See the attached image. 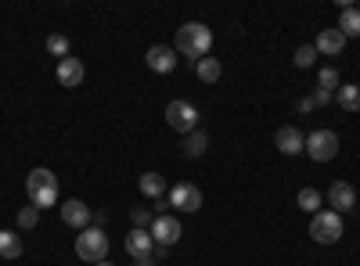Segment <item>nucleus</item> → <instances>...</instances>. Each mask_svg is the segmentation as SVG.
<instances>
[{"instance_id":"nucleus-26","label":"nucleus","mask_w":360,"mask_h":266,"mask_svg":"<svg viewBox=\"0 0 360 266\" xmlns=\"http://www.w3.org/2000/svg\"><path fill=\"white\" fill-rule=\"evenodd\" d=\"M295 69H310L314 62H317V51H314V44H303V47H295Z\"/></svg>"},{"instance_id":"nucleus-31","label":"nucleus","mask_w":360,"mask_h":266,"mask_svg":"<svg viewBox=\"0 0 360 266\" xmlns=\"http://www.w3.org/2000/svg\"><path fill=\"white\" fill-rule=\"evenodd\" d=\"M134 266H155V259H152V255H144V259H134Z\"/></svg>"},{"instance_id":"nucleus-3","label":"nucleus","mask_w":360,"mask_h":266,"mask_svg":"<svg viewBox=\"0 0 360 266\" xmlns=\"http://www.w3.org/2000/svg\"><path fill=\"white\" fill-rule=\"evenodd\" d=\"M166 123H169V130H176L180 137H188L191 130H198L202 112H198L191 101H184V98H173V101L166 105Z\"/></svg>"},{"instance_id":"nucleus-22","label":"nucleus","mask_w":360,"mask_h":266,"mask_svg":"<svg viewBox=\"0 0 360 266\" xmlns=\"http://www.w3.org/2000/svg\"><path fill=\"white\" fill-rule=\"evenodd\" d=\"M0 255L4 259H18L22 255V238L15 230H0Z\"/></svg>"},{"instance_id":"nucleus-21","label":"nucleus","mask_w":360,"mask_h":266,"mask_svg":"<svg viewBox=\"0 0 360 266\" xmlns=\"http://www.w3.org/2000/svg\"><path fill=\"white\" fill-rule=\"evenodd\" d=\"M195 72L202 83H217L224 76V65H220V58H202V62H195Z\"/></svg>"},{"instance_id":"nucleus-18","label":"nucleus","mask_w":360,"mask_h":266,"mask_svg":"<svg viewBox=\"0 0 360 266\" xmlns=\"http://www.w3.org/2000/svg\"><path fill=\"white\" fill-rule=\"evenodd\" d=\"M335 101H339V108L342 112H360V86L356 83H346V86H339V91H335Z\"/></svg>"},{"instance_id":"nucleus-2","label":"nucleus","mask_w":360,"mask_h":266,"mask_svg":"<svg viewBox=\"0 0 360 266\" xmlns=\"http://www.w3.org/2000/svg\"><path fill=\"white\" fill-rule=\"evenodd\" d=\"M213 51V29L202 22H184L176 29V54L191 58V62H202Z\"/></svg>"},{"instance_id":"nucleus-27","label":"nucleus","mask_w":360,"mask_h":266,"mask_svg":"<svg viewBox=\"0 0 360 266\" xmlns=\"http://www.w3.org/2000/svg\"><path fill=\"white\" fill-rule=\"evenodd\" d=\"M152 220H155V216L148 213V209H134V227H144V230H148V227H152Z\"/></svg>"},{"instance_id":"nucleus-29","label":"nucleus","mask_w":360,"mask_h":266,"mask_svg":"<svg viewBox=\"0 0 360 266\" xmlns=\"http://www.w3.org/2000/svg\"><path fill=\"white\" fill-rule=\"evenodd\" d=\"M166 213H169V201H166V198L152 201V216H166Z\"/></svg>"},{"instance_id":"nucleus-24","label":"nucleus","mask_w":360,"mask_h":266,"mask_svg":"<svg viewBox=\"0 0 360 266\" xmlns=\"http://www.w3.org/2000/svg\"><path fill=\"white\" fill-rule=\"evenodd\" d=\"M37 223H40V209L37 205H22L18 209V227L22 230H37Z\"/></svg>"},{"instance_id":"nucleus-32","label":"nucleus","mask_w":360,"mask_h":266,"mask_svg":"<svg viewBox=\"0 0 360 266\" xmlns=\"http://www.w3.org/2000/svg\"><path fill=\"white\" fill-rule=\"evenodd\" d=\"M94 266H115V262H108V259H101V262H94Z\"/></svg>"},{"instance_id":"nucleus-17","label":"nucleus","mask_w":360,"mask_h":266,"mask_svg":"<svg viewBox=\"0 0 360 266\" xmlns=\"http://www.w3.org/2000/svg\"><path fill=\"white\" fill-rule=\"evenodd\" d=\"M137 187H141V194H144V198L159 201V198L166 194V176H162V173H141Z\"/></svg>"},{"instance_id":"nucleus-12","label":"nucleus","mask_w":360,"mask_h":266,"mask_svg":"<svg viewBox=\"0 0 360 266\" xmlns=\"http://www.w3.org/2000/svg\"><path fill=\"white\" fill-rule=\"evenodd\" d=\"M127 252L134 255V259H144V255H152L155 252V241H152V230H144V227H134L130 234H127Z\"/></svg>"},{"instance_id":"nucleus-9","label":"nucleus","mask_w":360,"mask_h":266,"mask_svg":"<svg viewBox=\"0 0 360 266\" xmlns=\"http://www.w3.org/2000/svg\"><path fill=\"white\" fill-rule=\"evenodd\" d=\"M62 223L65 227H72V230H86L90 223H94V213H90V205L86 201H79V198H65L62 205Z\"/></svg>"},{"instance_id":"nucleus-15","label":"nucleus","mask_w":360,"mask_h":266,"mask_svg":"<svg viewBox=\"0 0 360 266\" xmlns=\"http://www.w3.org/2000/svg\"><path fill=\"white\" fill-rule=\"evenodd\" d=\"M342 47H346V36L339 33V29H321L317 40H314L317 54H342Z\"/></svg>"},{"instance_id":"nucleus-6","label":"nucleus","mask_w":360,"mask_h":266,"mask_svg":"<svg viewBox=\"0 0 360 266\" xmlns=\"http://www.w3.org/2000/svg\"><path fill=\"white\" fill-rule=\"evenodd\" d=\"M303 152L314 159V162H332L339 155V133L335 130H314L307 137V147Z\"/></svg>"},{"instance_id":"nucleus-7","label":"nucleus","mask_w":360,"mask_h":266,"mask_svg":"<svg viewBox=\"0 0 360 266\" xmlns=\"http://www.w3.org/2000/svg\"><path fill=\"white\" fill-rule=\"evenodd\" d=\"M166 201H169V209H176V213H198L202 209V191L195 184H176V187H169Z\"/></svg>"},{"instance_id":"nucleus-1","label":"nucleus","mask_w":360,"mask_h":266,"mask_svg":"<svg viewBox=\"0 0 360 266\" xmlns=\"http://www.w3.org/2000/svg\"><path fill=\"white\" fill-rule=\"evenodd\" d=\"M25 194H29V205H37L40 213L51 209V205H62V184H58V176L44 166H37L25 176Z\"/></svg>"},{"instance_id":"nucleus-14","label":"nucleus","mask_w":360,"mask_h":266,"mask_svg":"<svg viewBox=\"0 0 360 266\" xmlns=\"http://www.w3.org/2000/svg\"><path fill=\"white\" fill-rule=\"evenodd\" d=\"M83 76H86V69H83L79 58H72V54H69V58H62V62H58V83L69 86V91L83 83Z\"/></svg>"},{"instance_id":"nucleus-4","label":"nucleus","mask_w":360,"mask_h":266,"mask_svg":"<svg viewBox=\"0 0 360 266\" xmlns=\"http://www.w3.org/2000/svg\"><path fill=\"white\" fill-rule=\"evenodd\" d=\"M76 255L83 262H101L108 255V234L101 227H94V223H90L86 230H79L76 234Z\"/></svg>"},{"instance_id":"nucleus-13","label":"nucleus","mask_w":360,"mask_h":266,"mask_svg":"<svg viewBox=\"0 0 360 266\" xmlns=\"http://www.w3.org/2000/svg\"><path fill=\"white\" fill-rule=\"evenodd\" d=\"M274 144H278V152H281V155H303L307 137L299 133L295 126H281V130L274 133Z\"/></svg>"},{"instance_id":"nucleus-16","label":"nucleus","mask_w":360,"mask_h":266,"mask_svg":"<svg viewBox=\"0 0 360 266\" xmlns=\"http://www.w3.org/2000/svg\"><path fill=\"white\" fill-rule=\"evenodd\" d=\"M180 152H184L188 159H202L205 152H209V133L198 126V130H191L188 137H184V144H180Z\"/></svg>"},{"instance_id":"nucleus-19","label":"nucleus","mask_w":360,"mask_h":266,"mask_svg":"<svg viewBox=\"0 0 360 266\" xmlns=\"http://www.w3.org/2000/svg\"><path fill=\"white\" fill-rule=\"evenodd\" d=\"M335 29H339L342 36H360V8H356V4H353V8H342Z\"/></svg>"},{"instance_id":"nucleus-30","label":"nucleus","mask_w":360,"mask_h":266,"mask_svg":"<svg viewBox=\"0 0 360 266\" xmlns=\"http://www.w3.org/2000/svg\"><path fill=\"white\" fill-rule=\"evenodd\" d=\"M299 112H303V115H310L314 112V98H299V105H295Z\"/></svg>"},{"instance_id":"nucleus-11","label":"nucleus","mask_w":360,"mask_h":266,"mask_svg":"<svg viewBox=\"0 0 360 266\" xmlns=\"http://www.w3.org/2000/svg\"><path fill=\"white\" fill-rule=\"evenodd\" d=\"M328 205H332V213H353V205H356V191H353V184H346V180H335L332 187H328V198H324Z\"/></svg>"},{"instance_id":"nucleus-10","label":"nucleus","mask_w":360,"mask_h":266,"mask_svg":"<svg viewBox=\"0 0 360 266\" xmlns=\"http://www.w3.org/2000/svg\"><path fill=\"white\" fill-rule=\"evenodd\" d=\"M148 69L152 72H159V76H169L176 65H180V54H176V47H166V44H155V47H148Z\"/></svg>"},{"instance_id":"nucleus-8","label":"nucleus","mask_w":360,"mask_h":266,"mask_svg":"<svg viewBox=\"0 0 360 266\" xmlns=\"http://www.w3.org/2000/svg\"><path fill=\"white\" fill-rule=\"evenodd\" d=\"M148 230H152V241H155V245H166V248H173V245L180 241V234H184V227H180V220H176L173 213L155 216Z\"/></svg>"},{"instance_id":"nucleus-20","label":"nucleus","mask_w":360,"mask_h":266,"mask_svg":"<svg viewBox=\"0 0 360 266\" xmlns=\"http://www.w3.org/2000/svg\"><path fill=\"white\" fill-rule=\"evenodd\" d=\"M295 205H299L303 213H321V209H324V194H321L317 187H303V191L295 194Z\"/></svg>"},{"instance_id":"nucleus-28","label":"nucleus","mask_w":360,"mask_h":266,"mask_svg":"<svg viewBox=\"0 0 360 266\" xmlns=\"http://www.w3.org/2000/svg\"><path fill=\"white\" fill-rule=\"evenodd\" d=\"M310 98H314V108H317V105H328V101H332L335 94H328V91H321V86H317V91H314Z\"/></svg>"},{"instance_id":"nucleus-25","label":"nucleus","mask_w":360,"mask_h":266,"mask_svg":"<svg viewBox=\"0 0 360 266\" xmlns=\"http://www.w3.org/2000/svg\"><path fill=\"white\" fill-rule=\"evenodd\" d=\"M47 51L62 62V58H69V36H62V33H51L47 36Z\"/></svg>"},{"instance_id":"nucleus-23","label":"nucleus","mask_w":360,"mask_h":266,"mask_svg":"<svg viewBox=\"0 0 360 266\" xmlns=\"http://www.w3.org/2000/svg\"><path fill=\"white\" fill-rule=\"evenodd\" d=\"M317 86H321V91H328V94H335L339 86H342V79H339V69L324 65V69L317 72Z\"/></svg>"},{"instance_id":"nucleus-5","label":"nucleus","mask_w":360,"mask_h":266,"mask_svg":"<svg viewBox=\"0 0 360 266\" xmlns=\"http://www.w3.org/2000/svg\"><path fill=\"white\" fill-rule=\"evenodd\" d=\"M342 216L339 213H332V209H321V213H314V220H310V238L317 241V245H335L339 238H342Z\"/></svg>"}]
</instances>
